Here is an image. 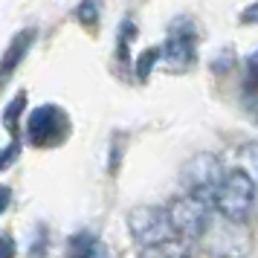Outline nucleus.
Returning <instances> with one entry per match:
<instances>
[{
  "mask_svg": "<svg viewBox=\"0 0 258 258\" xmlns=\"http://www.w3.org/2000/svg\"><path fill=\"white\" fill-rule=\"evenodd\" d=\"M255 198H258L255 180L246 174V171L235 168V171H229L226 180H223L221 191H218V198H215V209L221 212V218H226V221L241 223V221H246V215L252 212Z\"/></svg>",
  "mask_w": 258,
  "mask_h": 258,
  "instance_id": "nucleus-1",
  "label": "nucleus"
},
{
  "mask_svg": "<svg viewBox=\"0 0 258 258\" xmlns=\"http://www.w3.org/2000/svg\"><path fill=\"white\" fill-rule=\"evenodd\" d=\"M168 221L180 241H198L209 232V203L191 195L174 198L168 203Z\"/></svg>",
  "mask_w": 258,
  "mask_h": 258,
  "instance_id": "nucleus-2",
  "label": "nucleus"
},
{
  "mask_svg": "<svg viewBox=\"0 0 258 258\" xmlns=\"http://www.w3.org/2000/svg\"><path fill=\"white\" fill-rule=\"evenodd\" d=\"M223 180H226V174H223L218 157H212V154H195L186 163V168H183L186 195L206 200V203H215Z\"/></svg>",
  "mask_w": 258,
  "mask_h": 258,
  "instance_id": "nucleus-3",
  "label": "nucleus"
},
{
  "mask_svg": "<svg viewBox=\"0 0 258 258\" xmlns=\"http://www.w3.org/2000/svg\"><path fill=\"white\" fill-rule=\"evenodd\" d=\"M128 229L134 235V241L145 249V246H160L165 241L177 238L168 221V212L157 209V206H137L128 215Z\"/></svg>",
  "mask_w": 258,
  "mask_h": 258,
  "instance_id": "nucleus-4",
  "label": "nucleus"
},
{
  "mask_svg": "<svg viewBox=\"0 0 258 258\" xmlns=\"http://www.w3.org/2000/svg\"><path fill=\"white\" fill-rule=\"evenodd\" d=\"M64 134H67V116L52 105H44V107H38V110H32V116L26 122V137H29L32 145L61 142Z\"/></svg>",
  "mask_w": 258,
  "mask_h": 258,
  "instance_id": "nucleus-5",
  "label": "nucleus"
},
{
  "mask_svg": "<svg viewBox=\"0 0 258 258\" xmlns=\"http://www.w3.org/2000/svg\"><path fill=\"white\" fill-rule=\"evenodd\" d=\"M195 52H198V38H195L191 24L177 21V26H171V32L163 44V61L174 70H183L195 61Z\"/></svg>",
  "mask_w": 258,
  "mask_h": 258,
  "instance_id": "nucleus-6",
  "label": "nucleus"
},
{
  "mask_svg": "<svg viewBox=\"0 0 258 258\" xmlns=\"http://www.w3.org/2000/svg\"><path fill=\"white\" fill-rule=\"evenodd\" d=\"M99 241H96L93 232H79L70 238V244H67V258H93L96 249H99Z\"/></svg>",
  "mask_w": 258,
  "mask_h": 258,
  "instance_id": "nucleus-7",
  "label": "nucleus"
},
{
  "mask_svg": "<svg viewBox=\"0 0 258 258\" xmlns=\"http://www.w3.org/2000/svg\"><path fill=\"white\" fill-rule=\"evenodd\" d=\"M32 38H35V32H32V29H26V32H21V35L12 41V49H9V52H6V58H3V73H6V76L15 70V64L21 61V55H26V52H29Z\"/></svg>",
  "mask_w": 258,
  "mask_h": 258,
  "instance_id": "nucleus-8",
  "label": "nucleus"
},
{
  "mask_svg": "<svg viewBox=\"0 0 258 258\" xmlns=\"http://www.w3.org/2000/svg\"><path fill=\"white\" fill-rule=\"evenodd\" d=\"M140 258H186V241L171 238V241H165L160 246H145Z\"/></svg>",
  "mask_w": 258,
  "mask_h": 258,
  "instance_id": "nucleus-9",
  "label": "nucleus"
},
{
  "mask_svg": "<svg viewBox=\"0 0 258 258\" xmlns=\"http://www.w3.org/2000/svg\"><path fill=\"white\" fill-rule=\"evenodd\" d=\"M246 90L249 93L258 90V52H252L249 61H246Z\"/></svg>",
  "mask_w": 258,
  "mask_h": 258,
  "instance_id": "nucleus-10",
  "label": "nucleus"
},
{
  "mask_svg": "<svg viewBox=\"0 0 258 258\" xmlns=\"http://www.w3.org/2000/svg\"><path fill=\"white\" fill-rule=\"evenodd\" d=\"M241 21H244V24H258V0L252 3V6H249V9H244Z\"/></svg>",
  "mask_w": 258,
  "mask_h": 258,
  "instance_id": "nucleus-11",
  "label": "nucleus"
},
{
  "mask_svg": "<svg viewBox=\"0 0 258 258\" xmlns=\"http://www.w3.org/2000/svg\"><path fill=\"white\" fill-rule=\"evenodd\" d=\"M93 258H110V252H107L105 246H99V249H96V255Z\"/></svg>",
  "mask_w": 258,
  "mask_h": 258,
  "instance_id": "nucleus-12",
  "label": "nucleus"
}]
</instances>
